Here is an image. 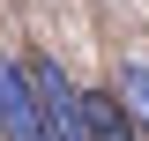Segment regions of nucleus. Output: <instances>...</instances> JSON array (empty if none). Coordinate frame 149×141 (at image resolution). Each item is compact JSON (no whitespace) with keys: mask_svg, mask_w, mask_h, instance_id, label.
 Returning <instances> with one entry per match:
<instances>
[{"mask_svg":"<svg viewBox=\"0 0 149 141\" xmlns=\"http://www.w3.org/2000/svg\"><path fill=\"white\" fill-rule=\"evenodd\" d=\"M82 119H90V141H142L134 119H127V104L104 97V89H82Z\"/></svg>","mask_w":149,"mask_h":141,"instance_id":"nucleus-3","label":"nucleus"},{"mask_svg":"<svg viewBox=\"0 0 149 141\" xmlns=\"http://www.w3.org/2000/svg\"><path fill=\"white\" fill-rule=\"evenodd\" d=\"M30 89H37V111L52 126V141H90V119H82V89L60 74V59H30Z\"/></svg>","mask_w":149,"mask_h":141,"instance_id":"nucleus-1","label":"nucleus"},{"mask_svg":"<svg viewBox=\"0 0 149 141\" xmlns=\"http://www.w3.org/2000/svg\"><path fill=\"white\" fill-rule=\"evenodd\" d=\"M119 104H127L134 134H149V59H119V89H112Z\"/></svg>","mask_w":149,"mask_h":141,"instance_id":"nucleus-4","label":"nucleus"},{"mask_svg":"<svg viewBox=\"0 0 149 141\" xmlns=\"http://www.w3.org/2000/svg\"><path fill=\"white\" fill-rule=\"evenodd\" d=\"M0 134L8 141H52L45 111H37V89L22 74V59H0Z\"/></svg>","mask_w":149,"mask_h":141,"instance_id":"nucleus-2","label":"nucleus"}]
</instances>
